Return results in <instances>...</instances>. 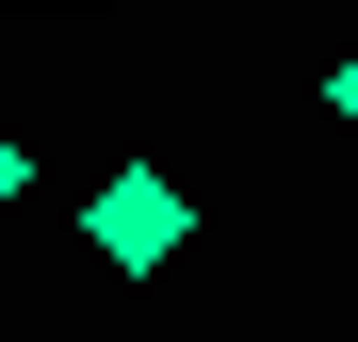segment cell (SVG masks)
<instances>
[{"mask_svg":"<svg viewBox=\"0 0 358 342\" xmlns=\"http://www.w3.org/2000/svg\"><path fill=\"white\" fill-rule=\"evenodd\" d=\"M17 180H33V163H17V131H0V212H17Z\"/></svg>","mask_w":358,"mask_h":342,"instance_id":"obj_3","label":"cell"},{"mask_svg":"<svg viewBox=\"0 0 358 342\" xmlns=\"http://www.w3.org/2000/svg\"><path fill=\"white\" fill-rule=\"evenodd\" d=\"M179 228H196V212H179V180H163V163H114V180H98V212H82V245H98L114 277H163V261H179Z\"/></svg>","mask_w":358,"mask_h":342,"instance_id":"obj_1","label":"cell"},{"mask_svg":"<svg viewBox=\"0 0 358 342\" xmlns=\"http://www.w3.org/2000/svg\"><path fill=\"white\" fill-rule=\"evenodd\" d=\"M326 114H342V131H358V49H342V66H326Z\"/></svg>","mask_w":358,"mask_h":342,"instance_id":"obj_2","label":"cell"}]
</instances>
